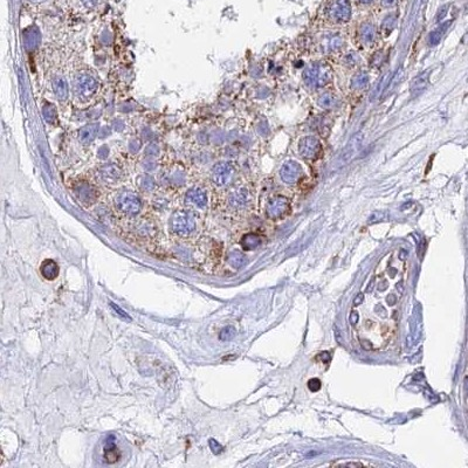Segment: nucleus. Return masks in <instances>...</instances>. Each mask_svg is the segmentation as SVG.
<instances>
[{"instance_id": "nucleus-1", "label": "nucleus", "mask_w": 468, "mask_h": 468, "mask_svg": "<svg viewBox=\"0 0 468 468\" xmlns=\"http://www.w3.org/2000/svg\"><path fill=\"white\" fill-rule=\"evenodd\" d=\"M333 78V69L325 62H315L303 72L304 84L310 88H319L328 85Z\"/></svg>"}, {"instance_id": "nucleus-2", "label": "nucleus", "mask_w": 468, "mask_h": 468, "mask_svg": "<svg viewBox=\"0 0 468 468\" xmlns=\"http://www.w3.org/2000/svg\"><path fill=\"white\" fill-rule=\"evenodd\" d=\"M99 81L89 72H80L75 76L74 88L75 93L81 101H90L99 90Z\"/></svg>"}, {"instance_id": "nucleus-3", "label": "nucleus", "mask_w": 468, "mask_h": 468, "mask_svg": "<svg viewBox=\"0 0 468 468\" xmlns=\"http://www.w3.org/2000/svg\"><path fill=\"white\" fill-rule=\"evenodd\" d=\"M171 230L178 235H189L195 230L194 217L186 211H177L171 218Z\"/></svg>"}, {"instance_id": "nucleus-4", "label": "nucleus", "mask_w": 468, "mask_h": 468, "mask_svg": "<svg viewBox=\"0 0 468 468\" xmlns=\"http://www.w3.org/2000/svg\"><path fill=\"white\" fill-rule=\"evenodd\" d=\"M327 13L336 22H346L351 18L350 0H333L328 6Z\"/></svg>"}, {"instance_id": "nucleus-5", "label": "nucleus", "mask_w": 468, "mask_h": 468, "mask_svg": "<svg viewBox=\"0 0 468 468\" xmlns=\"http://www.w3.org/2000/svg\"><path fill=\"white\" fill-rule=\"evenodd\" d=\"M117 207L121 212L127 215H136L141 212L142 201L138 195L131 192H124L117 198Z\"/></svg>"}, {"instance_id": "nucleus-6", "label": "nucleus", "mask_w": 468, "mask_h": 468, "mask_svg": "<svg viewBox=\"0 0 468 468\" xmlns=\"http://www.w3.org/2000/svg\"><path fill=\"white\" fill-rule=\"evenodd\" d=\"M289 200L282 195H277L268 201L267 206H266V214L272 220H277V219L283 218L289 212Z\"/></svg>"}, {"instance_id": "nucleus-7", "label": "nucleus", "mask_w": 468, "mask_h": 468, "mask_svg": "<svg viewBox=\"0 0 468 468\" xmlns=\"http://www.w3.org/2000/svg\"><path fill=\"white\" fill-rule=\"evenodd\" d=\"M363 143V135L361 134H356L355 136H352L351 140L349 141V143L346 144V147L344 148V150L342 151L339 157V161L336 163L337 168H342L344 165L350 163L355 157L357 156L358 151H360L361 147H362Z\"/></svg>"}, {"instance_id": "nucleus-8", "label": "nucleus", "mask_w": 468, "mask_h": 468, "mask_svg": "<svg viewBox=\"0 0 468 468\" xmlns=\"http://www.w3.org/2000/svg\"><path fill=\"white\" fill-rule=\"evenodd\" d=\"M234 176V168L232 164L227 162H221L218 163L212 170V174L211 178L212 182L214 183V185L219 186V188H223V186H226L232 180Z\"/></svg>"}, {"instance_id": "nucleus-9", "label": "nucleus", "mask_w": 468, "mask_h": 468, "mask_svg": "<svg viewBox=\"0 0 468 468\" xmlns=\"http://www.w3.org/2000/svg\"><path fill=\"white\" fill-rule=\"evenodd\" d=\"M298 151H300V155L304 159L314 161V159L319 158V155H321L322 144L319 138L313 137V136H307L303 140H301Z\"/></svg>"}, {"instance_id": "nucleus-10", "label": "nucleus", "mask_w": 468, "mask_h": 468, "mask_svg": "<svg viewBox=\"0 0 468 468\" xmlns=\"http://www.w3.org/2000/svg\"><path fill=\"white\" fill-rule=\"evenodd\" d=\"M303 176V170L301 165L295 161H287L280 169V177L286 184L293 185L298 183Z\"/></svg>"}, {"instance_id": "nucleus-11", "label": "nucleus", "mask_w": 468, "mask_h": 468, "mask_svg": "<svg viewBox=\"0 0 468 468\" xmlns=\"http://www.w3.org/2000/svg\"><path fill=\"white\" fill-rule=\"evenodd\" d=\"M99 176L101 180H102L103 183H106V185H115L122 179V172H121V170L112 164H108L106 165L105 168H102Z\"/></svg>"}, {"instance_id": "nucleus-12", "label": "nucleus", "mask_w": 468, "mask_h": 468, "mask_svg": "<svg viewBox=\"0 0 468 468\" xmlns=\"http://www.w3.org/2000/svg\"><path fill=\"white\" fill-rule=\"evenodd\" d=\"M103 457H105L106 463L108 464H115L121 459V451L116 445L114 435H110L106 439L105 449H103Z\"/></svg>"}, {"instance_id": "nucleus-13", "label": "nucleus", "mask_w": 468, "mask_h": 468, "mask_svg": "<svg viewBox=\"0 0 468 468\" xmlns=\"http://www.w3.org/2000/svg\"><path fill=\"white\" fill-rule=\"evenodd\" d=\"M40 273L43 277L47 281H53L59 277L60 273V267L53 259H46L45 261L41 263L40 266Z\"/></svg>"}, {"instance_id": "nucleus-14", "label": "nucleus", "mask_w": 468, "mask_h": 468, "mask_svg": "<svg viewBox=\"0 0 468 468\" xmlns=\"http://www.w3.org/2000/svg\"><path fill=\"white\" fill-rule=\"evenodd\" d=\"M186 201L198 207H205L207 203L206 192L200 188L190 189L186 193Z\"/></svg>"}, {"instance_id": "nucleus-15", "label": "nucleus", "mask_w": 468, "mask_h": 468, "mask_svg": "<svg viewBox=\"0 0 468 468\" xmlns=\"http://www.w3.org/2000/svg\"><path fill=\"white\" fill-rule=\"evenodd\" d=\"M52 87L54 90L55 96L58 97L59 101L64 102L68 99V94H69V89H68V84L62 76H55L52 81Z\"/></svg>"}, {"instance_id": "nucleus-16", "label": "nucleus", "mask_w": 468, "mask_h": 468, "mask_svg": "<svg viewBox=\"0 0 468 468\" xmlns=\"http://www.w3.org/2000/svg\"><path fill=\"white\" fill-rule=\"evenodd\" d=\"M230 201L232 206L235 207V209H242V207H245L250 203V193H248L247 190L241 188L231 194Z\"/></svg>"}, {"instance_id": "nucleus-17", "label": "nucleus", "mask_w": 468, "mask_h": 468, "mask_svg": "<svg viewBox=\"0 0 468 468\" xmlns=\"http://www.w3.org/2000/svg\"><path fill=\"white\" fill-rule=\"evenodd\" d=\"M376 37H377V33H376V28L372 23L365 22L361 26L360 38L364 45H372L375 43Z\"/></svg>"}, {"instance_id": "nucleus-18", "label": "nucleus", "mask_w": 468, "mask_h": 468, "mask_svg": "<svg viewBox=\"0 0 468 468\" xmlns=\"http://www.w3.org/2000/svg\"><path fill=\"white\" fill-rule=\"evenodd\" d=\"M342 43H343L342 38H340V35L334 34V35H328V37H325L323 41L321 43V46H322V49H323L325 53H331L339 49L340 47L342 46Z\"/></svg>"}, {"instance_id": "nucleus-19", "label": "nucleus", "mask_w": 468, "mask_h": 468, "mask_svg": "<svg viewBox=\"0 0 468 468\" xmlns=\"http://www.w3.org/2000/svg\"><path fill=\"white\" fill-rule=\"evenodd\" d=\"M262 244V238L259 234L248 233L242 236L241 246L245 251H253Z\"/></svg>"}, {"instance_id": "nucleus-20", "label": "nucleus", "mask_w": 468, "mask_h": 468, "mask_svg": "<svg viewBox=\"0 0 468 468\" xmlns=\"http://www.w3.org/2000/svg\"><path fill=\"white\" fill-rule=\"evenodd\" d=\"M428 75H429V73L425 72V73L420 74V75L417 76V78H414L412 80V82H411V93L414 94V95H418L420 93H423L424 89L427 87Z\"/></svg>"}, {"instance_id": "nucleus-21", "label": "nucleus", "mask_w": 468, "mask_h": 468, "mask_svg": "<svg viewBox=\"0 0 468 468\" xmlns=\"http://www.w3.org/2000/svg\"><path fill=\"white\" fill-rule=\"evenodd\" d=\"M340 105V100L336 95H334L333 93H324L323 95H321L319 99V106H322L323 109H327V110H330V109H335L336 106H339Z\"/></svg>"}, {"instance_id": "nucleus-22", "label": "nucleus", "mask_w": 468, "mask_h": 468, "mask_svg": "<svg viewBox=\"0 0 468 468\" xmlns=\"http://www.w3.org/2000/svg\"><path fill=\"white\" fill-rule=\"evenodd\" d=\"M368 84H369V75L368 73H365L364 70L355 74L354 78H352L351 80V87L357 90L364 89V88L368 85Z\"/></svg>"}, {"instance_id": "nucleus-23", "label": "nucleus", "mask_w": 468, "mask_h": 468, "mask_svg": "<svg viewBox=\"0 0 468 468\" xmlns=\"http://www.w3.org/2000/svg\"><path fill=\"white\" fill-rule=\"evenodd\" d=\"M227 262H229L233 268H241L242 266L245 265L246 259L244 254L240 253V252L238 251H235L229 254V256H227Z\"/></svg>"}, {"instance_id": "nucleus-24", "label": "nucleus", "mask_w": 468, "mask_h": 468, "mask_svg": "<svg viewBox=\"0 0 468 468\" xmlns=\"http://www.w3.org/2000/svg\"><path fill=\"white\" fill-rule=\"evenodd\" d=\"M95 136H96V128L94 126L85 127L84 129L80 130V140L82 141V143H90Z\"/></svg>"}, {"instance_id": "nucleus-25", "label": "nucleus", "mask_w": 468, "mask_h": 468, "mask_svg": "<svg viewBox=\"0 0 468 468\" xmlns=\"http://www.w3.org/2000/svg\"><path fill=\"white\" fill-rule=\"evenodd\" d=\"M396 26V17L393 14H391L387 18H385L383 23H382V29L384 31V33L389 34Z\"/></svg>"}, {"instance_id": "nucleus-26", "label": "nucleus", "mask_w": 468, "mask_h": 468, "mask_svg": "<svg viewBox=\"0 0 468 468\" xmlns=\"http://www.w3.org/2000/svg\"><path fill=\"white\" fill-rule=\"evenodd\" d=\"M448 23H449V22L445 23V26H444V28L440 27L439 29H437V31L432 32L431 35H429V43H431V45H437V43H439L440 39H441V37H443L444 32H445V29H446L447 27H448Z\"/></svg>"}, {"instance_id": "nucleus-27", "label": "nucleus", "mask_w": 468, "mask_h": 468, "mask_svg": "<svg viewBox=\"0 0 468 468\" xmlns=\"http://www.w3.org/2000/svg\"><path fill=\"white\" fill-rule=\"evenodd\" d=\"M234 336H235V329H234V327H231V325L224 328L219 334V339L221 340H233Z\"/></svg>"}, {"instance_id": "nucleus-28", "label": "nucleus", "mask_w": 468, "mask_h": 468, "mask_svg": "<svg viewBox=\"0 0 468 468\" xmlns=\"http://www.w3.org/2000/svg\"><path fill=\"white\" fill-rule=\"evenodd\" d=\"M209 445H210V448L212 449V452L214 453V454H220V453L224 451L223 446H221L220 444H219L218 441L214 440V439H210Z\"/></svg>"}, {"instance_id": "nucleus-29", "label": "nucleus", "mask_w": 468, "mask_h": 468, "mask_svg": "<svg viewBox=\"0 0 468 468\" xmlns=\"http://www.w3.org/2000/svg\"><path fill=\"white\" fill-rule=\"evenodd\" d=\"M308 387H309V390L313 391V392H316V391L321 389V382H319V379L318 378L310 379L309 383H308Z\"/></svg>"}, {"instance_id": "nucleus-30", "label": "nucleus", "mask_w": 468, "mask_h": 468, "mask_svg": "<svg viewBox=\"0 0 468 468\" xmlns=\"http://www.w3.org/2000/svg\"><path fill=\"white\" fill-rule=\"evenodd\" d=\"M358 60H360V59H358L355 54H352V53H351V54L345 56V62L348 64H350V66H355V64H357Z\"/></svg>"}, {"instance_id": "nucleus-31", "label": "nucleus", "mask_w": 468, "mask_h": 468, "mask_svg": "<svg viewBox=\"0 0 468 468\" xmlns=\"http://www.w3.org/2000/svg\"><path fill=\"white\" fill-rule=\"evenodd\" d=\"M110 306H111V308H114V310H115V312L120 314V316H122V318H124V319H130V316L128 315V314H127L126 312H123V310L121 309V308L118 307V306H116V304H115V303H112V302H110Z\"/></svg>"}, {"instance_id": "nucleus-32", "label": "nucleus", "mask_w": 468, "mask_h": 468, "mask_svg": "<svg viewBox=\"0 0 468 468\" xmlns=\"http://www.w3.org/2000/svg\"><path fill=\"white\" fill-rule=\"evenodd\" d=\"M333 466H346V467H362L364 466L363 464L361 463H339V464H334Z\"/></svg>"}, {"instance_id": "nucleus-33", "label": "nucleus", "mask_w": 468, "mask_h": 468, "mask_svg": "<svg viewBox=\"0 0 468 468\" xmlns=\"http://www.w3.org/2000/svg\"><path fill=\"white\" fill-rule=\"evenodd\" d=\"M357 321H358V313L356 312V310H352L350 315V323L352 325H356Z\"/></svg>"}, {"instance_id": "nucleus-34", "label": "nucleus", "mask_w": 468, "mask_h": 468, "mask_svg": "<svg viewBox=\"0 0 468 468\" xmlns=\"http://www.w3.org/2000/svg\"><path fill=\"white\" fill-rule=\"evenodd\" d=\"M397 0H382V5L384 7H393L396 5Z\"/></svg>"}, {"instance_id": "nucleus-35", "label": "nucleus", "mask_w": 468, "mask_h": 468, "mask_svg": "<svg viewBox=\"0 0 468 468\" xmlns=\"http://www.w3.org/2000/svg\"><path fill=\"white\" fill-rule=\"evenodd\" d=\"M319 356H321V361H323L324 363H328L330 361V354L329 352H322Z\"/></svg>"}, {"instance_id": "nucleus-36", "label": "nucleus", "mask_w": 468, "mask_h": 468, "mask_svg": "<svg viewBox=\"0 0 468 468\" xmlns=\"http://www.w3.org/2000/svg\"><path fill=\"white\" fill-rule=\"evenodd\" d=\"M363 298H364V295L362 294V293H360V294H358L356 296V298H355V306H358V304H361L363 302Z\"/></svg>"}, {"instance_id": "nucleus-37", "label": "nucleus", "mask_w": 468, "mask_h": 468, "mask_svg": "<svg viewBox=\"0 0 468 468\" xmlns=\"http://www.w3.org/2000/svg\"><path fill=\"white\" fill-rule=\"evenodd\" d=\"M357 1H360L361 4H370V2L374 1V0H357Z\"/></svg>"}, {"instance_id": "nucleus-38", "label": "nucleus", "mask_w": 468, "mask_h": 468, "mask_svg": "<svg viewBox=\"0 0 468 468\" xmlns=\"http://www.w3.org/2000/svg\"><path fill=\"white\" fill-rule=\"evenodd\" d=\"M32 1H40V0H32Z\"/></svg>"}]
</instances>
